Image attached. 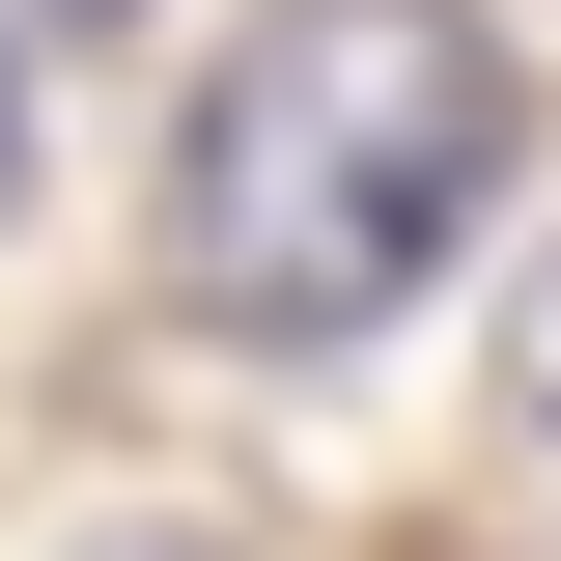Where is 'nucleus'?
Here are the masks:
<instances>
[{
    "label": "nucleus",
    "mask_w": 561,
    "mask_h": 561,
    "mask_svg": "<svg viewBox=\"0 0 561 561\" xmlns=\"http://www.w3.org/2000/svg\"><path fill=\"white\" fill-rule=\"evenodd\" d=\"M534 169V84H505L478 0H253L169 140V309L197 337H393L421 280L505 225Z\"/></svg>",
    "instance_id": "f257e3e1"
},
{
    "label": "nucleus",
    "mask_w": 561,
    "mask_h": 561,
    "mask_svg": "<svg viewBox=\"0 0 561 561\" xmlns=\"http://www.w3.org/2000/svg\"><path fill=\"white\" fill-rule=\"evenodd\" d=\"M505 393H534V421H561V253H534V337H505Z\"/></svg>",
    "instance_id": "f03ea898"
},
{
    "label": "nucleus",
    "mask_w": 561,
    "mask_h": 561,
    "mask_svg": "<svg viewBox=\"0 0 561 561\" xmlns=\"http://www.w3.org/2000/svg\"><path fill=\"white\" fill-rule=\"evenodd\" d=\"M84 561H253V534H84Z\"/></svg>",
    "instance_id": "7ed1b4c3"
},
{
    "label": "nucleus",
    "mask_w": 561,
    "mask_h": 561,
    "mask_svg": "<svg viewBox=\"0 0 561 561\" xmlns=\"http://www.w3.org/2000/svg\"><path fill=\"white\" fill-rule=\"evenodd\" d=\"M0 197H28V57H0Z\"/></svg>",
    "instance_id": "20e7f679"
},
{
    "label": "nucleus",
    "mask_w": 561,
    "mask_h": 561,
    "mask_svg": "<svg viewBox=\"0 0 561 561\" xmlns=\"http://www.w3.org/2000/svg\"><path fill=\"white\" fill-rule=\"evenodd\" d=\"M28 28H113V0H28Z\"/></svg>",
    "instance_id": "39448f33"
}]
</instances>
